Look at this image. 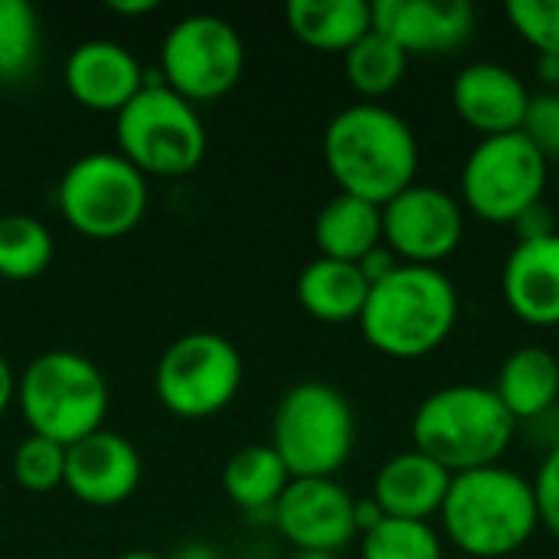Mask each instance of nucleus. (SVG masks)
I'll return each mask as SVG.
<instances>
[{
    "label": "nucleus",
    "mask_w": 559,
    "mask_h": 559,
    "mask_svg": "<svg viewBox=\"0 0 559 559\" xmlns=\"http://www.w3.org/2000/svg\"><path fill=\"white\" fill-rule=\"evenodd\" d=\"M462 210L491 226H514V219L537 206L550 187V160L521 134L478 138L462 167Z\"/></svg>",
    "instance_id": "obj_9"
},
{
    "label": "nucleus",
    "mask_w": 559,
    "mask_h": 559,
    "mask_svg": "<svg viewBox=\"0 0 559 559\" xmlns=\"http://www.w3.org/2000/svg\"><path fill=\"white\" fill-rule=\"evenodd\" d=\"M324 167L341 193L383 206L416 183L419 141L403 115L360 102L328 121Z\"/></svg>",
    "instance_id": "obj_1"
},
{
    "label": "nucleus",
    "mask_w": 559,
    "mask_h": 559,
    "mask_svg": "<svg viewBox=\"0 0 559 559\" xmlns=\"http://www.w3.org/2000/svg\"><path fill=\"white\" fill-rule=\"evenodd\" d=\"M501 295L511 314L531 328H559V233L518 242L501 272Z\"/></svg>",
    "instance_id": "obj_18"
},
{
    "label": "nucleus",
    "mask_w": 559,
    "mask_h": 559,
    "mask_svg": "<svg viewBox=\"0 0 559 559\" xmlns=\"http://www.w3.org/2000/svg\"><path fill=\"white\" fill-rule=\"evenodd\" d=\"M383 210V246L403 265L439 269L465 239L462 203L432 183H413Z\"/></svg>",
    "instance_id": "obj_12"
},
{
    "label": "nucleus",
    "mask_w": 559,
    "mask_h": 559,
    "mask_svg": "<svg viewBox=\"0 0 559 559\" xmlns=\"http://www.w3.org/2000/svg\"><path fill=\"white\" fill-rule=\"evenodd\" d=\"M16 406L29 436L69 449L105 429L108 380L75 350H46L16 377Z\"/></svg>",
    "instance_id": "obj_5"
},
{
    "label": "nucleus",
    "mask_w": 559,
    "mask_h": 559,
    "mask_svg": "<svg viewBox=\"0 0 559 559\" xmlns=\"http://www.w3.org/2000/svg\"><path fill=\"white\" fill-rule=\"evenodd\" d=\"M554 183H557V197H559V160H557V174H554Z\"/></svg>",
    "instance_id": "obj_42"
},
{
    "label": "nucleus",
    "mask_w": 559,
    "mask_h": 559,
    "mask_svg": "<svg viewBox=\"0 0 559 559\" xmlns=\"http://www.w3.org/2000/svg\"><path fill=\"white\" fill-rule=\"evenodd\" d=\"M534 495H537V514L540 527L550 531L559 540V439L547 449L537 478H534Z\"/></svg>",
    "instance_id": "obj_32"
},
{
    "label": "nucleus",
    "mask_w": 559,
    "mask_h": 559,
    "mask_svg": "<svg viewBox=\"0 0 559 559\" xmlns=\"http://www.w3.org/2000/svg\"><path fill=\"white\" fill-rule=\"evenodd\" d=\"M298 305L321 324H350L360 321L370 282L354 262L314 259L298 275Z\"/></svg>",
    "instance_id": "obj_22"
},
{
    "label": "nucleus",
    "mask_w": 559,
    "mask_h": 559,
    "mask_svg": "<svg viewBox=\"0 0 559 559\" xmlns=\"http://www.w3.org/2000/svg\"><path fill=\"white\" fill-rule=\"evenodd\" d=\"M413 449L462 475L501 465L518 436V419L504 409L495 386L452 383L429 393L413 413Z\"/></svg>",
    "instance_id": "obj_4"
},
{
    "label": "nucleus",
    "mask_w": 559,
    "mask_h": 559,
    "mask_svg": "<svg viewBox=\"0 0 559 559\" xmlns=\"http://www.w3.org/2000/svg\"><path fill=\"white\" fill-rule=\"evenodd\" d=\"M147 177L118 151H95L69 164L56 187V206L69 229L111 242L138 229L147 213Z\"/></svg>",
    "instance_id": "obj_8"
},
{
    "label": "nucleus",
    "mask_w": 559,
    "mask_h": 559,
    "mask_svg": "<svg viewBox=\"0 0 559 559\" xmlns=\"http://www.w3.org/2000/svg\"><path fill=\"white\" fill-rule=\"evenodd\" d=\"M118 154L144 177H187L206 157V128L187 98L147 75L144 88L115 115Z\"/></svg>",
    "instance_id": "obj_6"
},
{
    "label": "nucleus",
    "mask_w": 559,
    "mask_h": 559,
    "mask_svg": "<svg viewBox=\"0 0 559 559\" xmlns=\"http://www.w3.org/2000/svg\"><path fill=\"white\" fill-rule=\"evenodd\" d=\"M118 559H164V557H157V554H151V550H131V554H124V557H118Z\"/></svg>",
    "instance_id": "obj_40"
},
{
    "label": "nucleus",
    "mask_w": 559,
    "mask_h": 559,
    "mask_svg": "<svg viewBox=\"0 0 559 559\" xmlns=\"http://www.w3.org/2000/svg\"><path fill=\"white\" fill-rule=\"evenodd\" d=\"M360 559H445V550L432 524L386 518L360 537Z\"/></svg>",
    "instance_id": "obj_28"
},
{
    "label": "nucleus",
    "mask_w": 559,
    "mask_h": 559,
    "mask_svg": "<svg viewBox=\"0 0 559 559\" xmlns=\"http://www.w3.org/2000/svg\"><path fill=\"white\" fill-rule=\"evenodd\" d=\"M292 36L314 52H347L373 29L367 0H292L285 7Z\"/></svg>",
    "instance_id": "obj_21"
},
{
    "label": "nucleus",
    "mask_w": 559,
    "mask_h": 559,
    "mask_svg": "<svg viewBox=\"0 0 559 559\" xmlns=\"http://www.w3.org/2000/svg\"><path fill=\"white\" fill-rule=\"evenodd\" d=\"M292 559H341V554H295Z\"/></svg>",
    "instance_id": "obj_41"
},
{
    "label": "nucleus",
    "mask_w": 559,
    "mask_h": 559,
    "mask_svg": "<svg viewBox=\"0 0 559 559\" xmlns=\"http://www.w3.org/2000/svg\"><path fill=\"white\" fill-rule=\"evenodd\" d=\"M292 475L272 445H246L223 465V491L249 518H269Z\"/></svg>",
    "instance_id": "obj_24"
},
{
    "label": "nucleus",
    "mask_w": 559,
    "mask_h": 559,
    "mask_svg": "<svg viewBox=\"0 0 559 559\" xmlns=\"http://www.w3.org/2000/svg\"><path fill=\"white\" fill-rule=\"evenodd\" d=\"M10 403H16V373H13L10 360L0 354V416L10 409Z\"/></svg>",
    "instance_id": "obj_36"
},
{
    "label": "nucleus",
    "mask_w": 559,
    "mask_h": 559,
    "mask_svg": "<svg viewBox=\"0 0 559 559\" xmlns=\"http://www.w3.org/2000/svg\"><path fill=\"white\" fill-rule=\"evenodd\" d=\"M537 72L550 85V92L559 88V56H537Z\"/></svg>",
    "instance_id": "obj_38"
},
{
    "label": "nucleus",
    "mask_w": 559,
    "mask_h": 559,
    "mask_svg": "<svg viewBox=\"0 0 559 559\" xmlns=\"http://www.w3.org/2000/svg\"><path fill=\"white\" fill-rule=\"evenodd\" d=\"M141 485L138 449L111 429H98L66 449L62 488L88 508H118Z\"/></svg>",
    "instance_id": "obj_14"
},
{
    "label": "nucleus",
    "mask_w": 559,
    "mask_h": 559,
    "mask_svg": "<svg viewBox=\"0 0 559 559\" xmlns=\"http://www.w3.org/2000/svg\"><path fill=\"white\" fill-rule=\"evenodd\" d=\"M504 13L531 49L559 56V0H511Z\"/></svg>",
    "instance_id": "obj_30"
},
{
    "label": "nucleus",
    "mask_w": 559,
    "mask_h": 559,
    "mask_svg": "<svg viewBox=\"0 0 559 559\" xmlns=\"http://www.w3.org/2000/svg\"><path fill=\"white\" fill-rule=\"evenodd\" d=\"M52 233L26 213L0 216V278L29 282L52 265Z\"/></svg>",
    "instance_id": "obj_26"
},
{
    "label": "nucleus",
    "mask_w": 559,
    "mask_h": 559,
    "mask_svg": "<svg viewBox=\"0 0 559 559\" xmlns=\"http://www.w3.org/2000/svg\"><path fill=\"white\" fill-rule=\"evenodd\" d=\"M242 386V357L236 344L213 331L177 337L157 360L154 393L177 419H210L223 413Z\"/></svg>",
    "instance_id": "obj_10"
},
{
    "label": "nucleus",
    "mask_w": 559,
    "mask_h": 559,
    "mask_svg": "<svg viewBox=\"0 0 559 559\" xmlns=\"http://www.w3.org/2000/svg\"><path fill=\"white\" fill-rule=\"evenodd\" d=\"M521 134L547 157L559 160V92H537L531 95Z\"/></svg>",
    "instance_id": "obj_31"
},
{
    "label": "nucleus",
    "mask_w": 559,
    "mask_h": 559,
    "mask_svg": "<svg viewBox=\"0 0 559 559\" xmlns=\"http://www.w3.org/2000/svg\"><path fill=\"white\" fill-rule=\"evenodd\" d=\"M459 288L442 269L400 265L370 285L360 334L390 360H423L436 354L459 324Z\"/></svg>",
    "instance_id": "obj_3"
},
{
    "label": "nucleus",
    "mask_w": 559,
    "mask_h": 559,
    "mask_svg": "<svg viewBox=\"0 0 559 559\" xmlns=\"http://www.w3.org/2000/svg\"><path fill=\"white\" fill-rule=\"evenodd\" d=\"M62 82L72 102H79L82 108L118 115L144 88L147 72L138 56L121 43L88 39L66 56Z\"/></svg>",
    "instance_id": "obj_16"
},
{
    "label": "nucleus",
    "mask_w": 559,
    "mask_h": 559,
    "mask_svg": "<svg viewBox=\"0 0 559 559\" xmlns=\"http://www.w3.org/2000/svg\"><path fill=\"white\" fill-rule=\"evenodd\" d=\"M514 233H518V242H534V239H547V236H557V213L547 200H540L537 206L524 210L518 219H514Z\"/></svg>",
    "instance_id": "obj_33"
},
{
    "label": "nucleus",
    "mask_w": 559,
    "mask_h": 559,
    "mask_svg": "<svg viewBox=\"0 0 559 559\" xmlns=\"http://www.w3.org/2000/svg\"><path fill=\"white\" fill-rule=\"evenodd\" d=\"M386 521V514H383V508L367 495V498H354V527H357V534L364 537V534H370L373 527H380Z\"/></svg>",
    "instance_id": "obj_35"
},
{
    "label": "nucleus",
    "mask_w": 559,
    "mask_h": 559,
    "mask_svg": "<svg viewBox=\"0 0 559 559\" xmlns=\"http://www.w3.org/2000/svg\"><path fill=\"white\" fill-rule=\"evenodd\" d=\"M373 29L390 36L409 59L449 56L475 33V7L465 0H377Z\"/></svg>",
    "instance_id": "obj_15"
},
{
    "label": "nucleus",
    "mask_w": 559,
    "mask_h": 559,
    "mask_svg": "<svg viewBox=\"0 0 559 559\" xmlns=\"http://www.w3.org/2000/svg\"><path fill=\"white\" fill-rule=\"evenodd\" d=\"M449 485H452V472H445L429 455L406 449L380 465L370 498L383 508L386 518L432 524V518H439L445 504Z\"/></svg>",
    "instance_id": "obj_19"
},
{
    "label": "nucleus",
    "mask_w": 559,
    "mask_h": 559,
    "mask_svg": "<svg viewBox=\"0 0 559 559\" xmlns=\"http://www.w3.org/2000/svg\"><path fill=\"white\" fill-rule=\"evenodd\" d=\"M170 559H223L210 544H187V547H180L177 554Z\"/></svg>",
    "instance_id": "obj_39"
},
{
    "label": "nucleus",
    "mask_w": 559,
    "mask_h": 559,
    "mask_svg": "<svg viewBox=\"0 0 559 559\" xmlns=\"http://www.w3.org/2000/svg\"><path fill=\"white\" fill-rule=\"evenodd\" d=\"M39 13L23 0H0V85L26 82L39 66Z\"/></svg>",
    "instance_id": "obj_27"
},
{
    "label": "nucleus",
    "mask_w": 559,
    "mask_h": 559,
    "mask_svg": "<svg viewBox=\"0 0 559 559\" xmlns=\"http://www.w3.org/2000/svg\"><path fill=\"white\" fill-rule=\"evenodd\" d=\"M13 481L23 491L33 495H49L56 488H62L66 478V449L39 439V436H26L16 449H13V462H10Z\"/></svg>",
    "instance_id": "obj_29"
},
{
    "label": "nucleus",
    "mask_w": 559,
    "mask_h": 559,
    "mask_svg": "<svg viewBox=\"0 0 559 559\" xmlns=\"http://www.w3.org/2000/svg\"><path fill=\"white\" fill-rule=\"evenodd\" d=\"M439 521L465 557H514L540 527L534 481L508 465L452 475Z\"/></svg>",
    "instance_id": "obj_2"
},
{
    "label": "nucleus",
    "mask_w": 559,
    "mask_h": 559,
    "mask_svg": "<svg viewBox=\"0 0 559 559\" xmlns=\"http://www.w3.org/2000/svg\"><path fill=\"white\" fill-rule=\"evenodd\" d=\"M292 478H334L354 455L357 416L350 400L331 383H298L285 390L272 416V442Z\"/></svg>",
    "instance_id": "obj_7"
},
{
    "label": "nucleus",
    "mask_w": 559,
    "mask_h": 559,
    "mask_svg": "<svg viewBox=\"0 0 559 559\" xmlns=\"http://www.w3.org/2000/svg\"><path fill=\"white\" fill-rule=\"evenodd\" d=\"M108 10L111 13H121V16H144V13H154L157 3L154 0H131V3L118 0V3H108Z\"/></svg>",
    "instance_id": "obj_37"
},
{
    "label": "nucleus",
    "mask_w": 559,
    "mask_h": 559,
    "mask_svg": "<svg viewBox=\"0 0 559 559\" xmlns=\"http://www.w3.org/2000/svg\"><path fill=\"white\" fill-rule=\"evenodd\" d=\"M409 69V56L383 33L370 29L360 43L344 52V75L364 102H380L390 95Z\"/></svg>",
    "instance_id": "obj_25"
},
{
    "label": "nucleus",
    "mask_w": 559,
    "mask_h": 559,
    "mask_svg": "<svg viewBox=\"0 0 559 559\" xmlns=\"http://www.w3.org/2000/svg\"><path fill=\"white\" fill-rule=\"evenodd\" d=\"M531 95L524 79L501 62H472L452 82V108L478 138L521 131Z\"/></svg>",
    "instance_id": "obj_17"
},
{
    "label": "nucleus",
    "mask_w": 559,
    "mask_h": 559,
    "mask_svg": "<svg viewBox=\"0 0 559 559\" xmlns=\"http://www.w3.org/2000/svg\"><path fill=\"white\" fill-rule=\"evenodd\" d=\"M314 242L321 259L360 262L383 242V210L360 197H331L314 219Z\"/></svg>",
    "instance_id": "obj_23"
},
{
    "label": "nucleus",
    "mask_w": 559,
    "mask_h": 559,
    "mask_svg": "<svg viewBox=\"0 0 559 559\" xmlns=\"http://www.w3.org/2000/svg\"><path fill=\"white\" fill-rule=\"evenodd\" d=\"M272 524L298 554H341L357 537L354 495L334 478H292Z\"/></svg>",
    "instance_id": "obj_13"
},
{
    "label": "nucleus",
    "mask_w": 559,
    "mask_h": 559,
    "mask_svg": "<svg viewBox=\"0 0 559 559\" xmlns=\"http://www.w3.org/2000/svg\"><path fill=\"white\" fill-rule=\"evenodd\" d=\"M246 69L239 29L213 13L177 20L160 43V82L190 105L216 102L233 92Z\"/></svg>",
    "instance_id": "obj_11"
},
{
    "label": "nucleus",
    "mask_w": 559,
    "mask_h": 559,
    "mask_svg": "<svg viewBox=\"0 0 559 559\" xmlns=\"http://www.w3.org/2000/svg\"><path fill=\"white\" fill-rule=\"evenodd\" d=\"M400 265H403V262H400V259H396V255H393V252H390V249L383 246V242H380V246H377L373 252H367V255H364V259L357 262V269L364 272V278H367L370 285H377V282L390 278V275H393V272H396Z\"/></svg>",
    "instance_id": "obj_34"
},
{
    "label": "nucleus",
    "mask_w": 559,
    "mask_h": 559,
    "mask_svg": "<svg viewBox=\"0 0 559 559\" xmlns=\"http://www.w3.org/2000/svg\"><path fill=\"white\" fill-rule=\"evenodd\" d=\"M495 393L521 423H540L559 400V357L547 347H521L504 357Z\"/></svg>",
    "instance_id": "obj_20"
}]
</instances>
